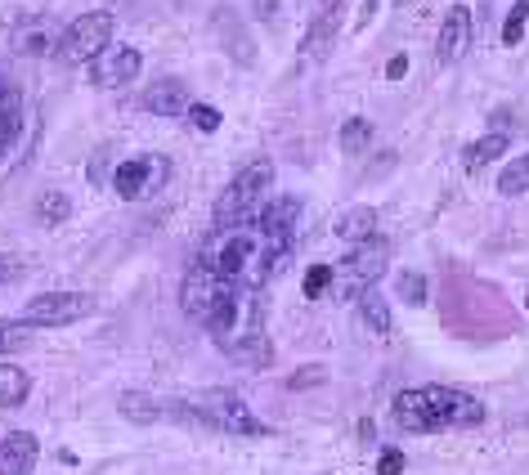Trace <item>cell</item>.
<instances>
[{"mask_svg": "<svg viewBox=\"0 0 529 475\" xmlns=\"http://www.w3.org/2000/svg\"><path fill=\"white\" fill-rule=\"evenodd\" d=\"M395 422L413 435L458 431V426L485 422V404L453 386H413V390H399L395 395Z\"/></svg>", "mask_w": 529, "mask_h": 475, "instance_id": "obj_1", "label": "cell"}, {"mask_svg": "<svg viewBox=\"0 0 529 475\" xmlns=\"http://www.w3.org/2000/svg\"><path fill=\"white\" fill-rule=\"evenodd\" d=\"M202 265L229 287H261V278L278 265V256L269 251L261 229L238 225V229H216V238L202 251Z\"/></svg>", "mask_w": 529, "mask_h": 475, "instance_id": "obj_2", "label": "cell"}, {"mask_svg": "<svg viewBox=\"0 0 529 475\" xmlns=\"http://www.w3.org/2000/svg\"><path fill=\"white\" fill-rule=\"evenodd\" d=\"M202 328L211 332V341H216L225 355L234 346H243V341L265 337V310H261L256 287H225V292L216 296V305H211V314L202 319Z\"/></svg>", "mask_w": 529, "mask_h": 475, "instance_id": "obj_3", "label": "cell"}, {"mask_svg": "<svg viewBox=\"0 0 529 475\" xmlns=\"http://www.w3.org/2000/svg\"><path fill=\"white\" fill-rule=\"evenodd\" d=\"M269 184H274V162H269V157H256L252 166H243V171H238L234 180L220 189V198H216V211H211L216 229L256 225V220H261Z\"/></svg>", "mask_w": 529, "mask_h": 475, "instance_id": "obj_4", "label": "cell"}, {"mask_svg": "<svg viewBox=\"0 0 529 475\" xmlns=\"http://www.w3.org/2000/svg\"><path fill=\"white\" fill-rule=\"evenodd\" d=\"M386 265H391V242L382 234H373V238L355 242L341 265H332V287H337L341 301H355V296H364L386 274Z\"/></svg>", "mask_w": 529, "mask_h": 475, "instance_id": "obj_5", "label": "cell"}, {"mask_svg": "<svg viewBox=\"0 0 529 475\" xmlns=\"http://www.w3.org/2000/svg\"><path fill=\"white\" fill-rule=\"evenodd\" d=\"M113 32H117V18L113 9H95V14H81L77 23L63 32V45H59V59L63 63H90L113 45Z\"/></svg>", "mask_w": 529, "mask_h": 475, "instance_id": "obj_6", "label": "cell"}, {"mask_svg": "<svg viewBox=\"0 0 529 475\" xmlns=\"http://www.w3.org/2000/svg\"><path fill=\"white\" fill-rule=\"evenodd\" d=\"M189 404L202 422L220 426V431H234V435H261L265 431V426L256 422V413L234 395V390H202V395L189 399Z\"/></svg>", "mask_w": 529, "mask_h": 475, "instance_id": "obj_7", "label": "cell"}, {"mask_svg": "<svg viewBox=\"0 0 529 475\" xmlns=\"http://www.w3.org/2000/svg\"><path fill=\"white\" fill-rule=\"evenodd\" d=\"M95 310V296L86 292H41L27 301L23 319L36 323V328H63V323H77Z\"/></svg>", "mask_w": 529, "mask_h": 475, "instance_id": "obj_8", "label": "cell"}, {"mask_svg": "<svg viewBox=\"0 0 529 475\" xmlns=\"http://www.w3.org/2000/svg\"><path fill=\"white\" fill-rule=\"evenodd\" d=\"M296 220H301V198H274V202H265V207H261V220H256V229L265 234L269 251H274L278 260L292 251Z\"/></svg>", "mask_w": 529, "mask_h": 475, "instance_id": "obj_9", "label": "cell"}, {"mask_svg": "<svg viewBox=\"0 0 529 475\" xmlns=\"http://www.w3.org/2000/svg\"><path fill=\"white\" fill-rule=\"evenodd\" d=\"M144 68L135 45H108L99 59H90V86L99 90H117V86H131Z\"/></svg>", "mask_w": 529, "mask_h": 475, "instance_id": "obj_10", "label": "cell"}, {"mask_svg": "<svg viewBox=\"0 0 529 475\" xmlns=\"http://www.w3.org/2000/svg\"><path fill=\"white\" fill-rule=\"evenodd\" d=\"M229 283H220L216 274H211L202 260H193V269L184 274V283H180V305H184V314H189L193 323H202L211 314V305H216V296L225 292Z\"/></svg>", "mask_w": 529, "mask_h": 475, "instance_id": "obj_11", "label": "cell"}, {"mask_svg": "<svg viewBox=\"0 0 529 475\" xmlns=\"http://www.w3.org/2000/svg\"><path fill=\"white\" fill-rule=\"evenodd\" d=\"M162 180H166V157H131V162L117 166L113 189L122 193L126 202H135V198H144V193H153Z\"/></svg>", "mask_w": 529, "mask_h": 475, "instance_id": "obj_12", "label": "cell"}, {"mask_svg": "<svg viewBox=\"0 0 529 475\" xmlns=\"http://www.w3.org/2000/svg\"><path fill=\"white\" fill-rule=\"evenodd\" d=\"M467 45H471V9L449 5V14L440 23V36H435V59L449 68V63H458L467 54Z\"/></svg>", "mask_w": 529, "mask_h": 475, "instance_id": "obj_13", "label": "cell"}, {"mask_svg": "<svg viewBox=\"0 0 529 475\" xmlns=\"http://www.w3.org/2000/svg\"><path fill=\"white\" fill-rule=\"evenodd\" d=\"M139 108L153 117H180V113H189V90H184V81L162 77L139 95Z\"/></svg>", "mask_w": 529, "mask_h": 475, "instance_id": "obj_14", "label": "cell"}, {"mask_svg": "<svg viewBox=\"0 0 529 475\" xmlns=\"http://www.w3.org/2000/svg\"><path fill=\"white\" fill-rule=\"evenodd\" d=\"M36 453H41L36 435H27V431L5 435V440H0V475H32Z\"/></svg>", "mask_w": 529, "mask_h": 475, "instance_id": "obj_15", "label": "cell"}, {"mask_svg": "<svg viewBox=\"0 0 529 475\" xmlns=\"http://www.w3.org/2000/svg\"><path fill=\"white\" fill-rule=\"evenodd\" d=\"M216 27H220V41H225L229 59H234L238 68H252V63H256V45L243 36V23H238V9L234 5H220L216 9Z\"/></svg>", "mask_w": 529, "mask_h": 475, "instance_id": "obj_16", "label": "cell"}, {"mask_svg": "<svg viewBox=\"0 0 529 475\" xmlns=\"http://www.w3.org/2000/svg\"><path fill=\"white\" fill-rule=\"evenodd\" d=\"M341 18H346V0H328V9H323V18L314 23V32L305 36V45H301V59L305 63H314L319 54H328V45L337 41V27H341Z\"/></svg>", "mask_w": 529, "mask_h": 475, "instance_id": "obj_17", "label": "cell"}, {"mask_svg": "<svg viewBox=\"0 0 529 475\" xmlns=\"http://www.w3.org/2000/svg\"><path fill=\"white\" fill-rule=\"evenodd\" d=\"M346 247H355V242H364V238H373L377 234V211L373 207H350L346 216L337 220V229H332Z\"/></svg>", "mask_w": 529, "mask_h": 475, "instance_id": "obj_18", "label": "cell"}, {"mask_svg": "<svg viewBox=\"0 0 529 475\" xmlns=\"http://www.w3.org/2000/svg\"><path fill=\"white\" fill-rule=\"evenodd\" d=\"M507 130H489V135H480L476 144H467V153H462V166L467 171H480V166H489V162H498V157L507 153Z\"/></svg>", "mask_w": 529, "mask_h": 475, "instance_id": "obj_19", "label": "cell"}, {"mask_svg": "<svg viewBox=\"0 0 529 475\" xmlns=\"http://www.w3.org/2000/svg\"><path fill=\"white\" fill-rule=\"evenodd\" d=\"M117 408H122V417H131V422L148 426V422H162L166 417V404L157 395H144V390H126L122 399H117Z\"/></svg>", "mask_w": 529, "mask_h": 475, "instance_id": "obj_20", "label": "cell"}, {"mask_svg": "<svg viewBox=\"0 0 529 475\" xmlns=\"http://www.w3.org/2000/svg\"><path fill=\"white\" fill-rule=\"evenodd\" d=\"M32 395V377L18 363H0V408H18Z\"/></svg>", "mask_w": 529, "mask_h": 475, "instance_id": "obj_21", "label": "cell"}, {"mask_svg": "<svg viewBox=\"0 0 529 475\" xmlns=\"http://www.w3.org/2000/svg\"><path fill=\"white\" fill-rule=\"evenodd\" d=\"M359 319H364L368 328L377 332V337H386V332L395 328V319H391V305H386V296L377 292V287H368V292L359 296Z\"/></svg>", "mask_w": 529, "mask_h": 475, "instance_id": "obj_22", "label": "cell"}, {"mask_svg": "<svg viewBox=\"0 0 529 475\" xmlns=\"http://www.w3.org/2000/svg\"><path fill=\"white\" fill-rule=\"evenodd\" d=\"M337 144H341V153H346V157H359L368 144H373V121H368V117H346V121H341Z\"/></svg>", "mask_w": 529, "mask_h": 475, "instance_id": "obj_23", "label": "cell"}, {"mask_svg": "<svg viewBox=\"0 0 529 475\" xmlns=\"http://www.w3.org/2000/svg\"><path fill=\"white\" fill-rule=\"evenodd\" d=\"M32 341H36V323H27V319H0V355L27 350Z\"/></svg>", "mask_w": 529, "mask_h": 475, "instance_id": "obj_24", "label": "cell"}, {"mask_svg": "<svg viewBox=\"0 0 529 475\" xmlns=\"http://www.w3.org/2000/svg\"><path fill=\"white\" fill-rule=\"evenodd\" d=\"M498 193H503V198H525L529 193V153H521L516 162L503 166V175H498Z\"/></svg>", "mask_w": 529, "mask_h": 475, "instance_id": "obj_25", "label": "cell"}, {"mask_svg": "<svg viewBox=\"0 0 529 475\" xmlns=\"http://www.w3.org/2000/svg\"><path fill=\"white\" fill-rule=\"evenodd\" d=\"M229 359H234L238 368H269L274 350H269V337H252V341H243V346L229 350Z\"/></svg>", "mask_w": 529, "mask_h": 475, "instance_id": "obj_26", "label": "cell"}, {"mask_svg": "<svg viewBox=\"0 0 529 475\" xmlns=\"http://www.w3.org/2000/svg\"><path fill=\"white\" fill-rule=\"evenodd\" d=\"M68 216H72V198H68V193H59V189L41 193V202H36V220H41V225H63Z\"/></svg>", "mask_w": 529, "mask_h": 475, "instance_id": "obj_27", "label": "cell"}, {"mask_svg": "<svg viewBox=\"0 0 529 475\" xmlns=\"http://www.w3.org/2000/svg\"><path fill=\"white\" fill-rule=\"evenodd\" d=\"M14 50L18 54H45L50 50V23H23L14 32Z\"/></svg>", "mask_w": 529, "mask_h": 475, "instance_id": "obj_28", "label": "cell"}, {"mask_svg": "<svg viewBox=\"0 0 529 475\" xmlns=\"http://www.w3.org/2000/svg\"><path fill=\"white\" fill-rule=\"evenodd\" d=\"M399 301H404L408 310H422L426 305V274L404 269V274H399Z\"/></svg>", "mask_w": 529, "mask_h": 475, "instance_id": "obj_29", "label": "cell"}, {"mask_svg": "<svg viewBox=\"0 0 529 475\" xmlns=\"http://www.w3.org/2000/svg\"><path fill=\"white\" fill-rule=\"evenodd\" d=\"M18 135H23V108H9V113H0V162L18 144Z\"/></svg>", "mask_w": 529, "mask_h": 475, "instance_id": "obj_30", "label": "cell"}, {"mask_svg": "<svg viewBox=\"0 0 529 475\" xmlns=\"http://www.w3.org/2000/svg\"><path fill=\"white\" fill-rule=\"evenodd\" d=\"M525 23H529V0H516L512 14H507V23H503V45H521Z\"/></svg>", "mask_w": 529, "mask_h": 475, "instance_id": "obj_31", "label": "cell"}, {"mask_svg": "<svg viewBox=\"0 0 529 475\" xmlns=\"http://www.w3.org/2000/svg\"><path fill=\"white\" fill-rule=\"evenodd\" d=\"M328 287H332V265H310V269H305V278H301V292L310 296V301H314V296H323V292H328Z\"/></svg>", "mask_w": 529, "mask_h": 475, "instance_id": "obj_32", "label": "cell"}, {"mask_svg": "<svg viewBox=\"0 0 529 475\" xmlns=\"http://www.w3.org/2000/svg\"><path fill=\"white\" fill-rule=\"evenodd\" d=\"M323 381H328V368L323 363H305V368H296L287 377V390H310V386H323Z\"/></svg>", "mask_w": 529, "mask_h": 475, "instance_id": "obj_33", "label": "cell"}, {"mask_svg": "<svg viewBox=\"0 0 529 475\" xmlns=\"http://www.w3.org/2000/svg\"><path fill=\"white\" fill-rule=\"evenodd\" d=\"M189 121H193V130H202V135H216L220 130V108H211V104H189Z\"/></svg>", "mask_w": 529, "mask_h": 475, "instance_id": "obj_34", "label": "cell"}, {"mask_svg": "<svg viewBox=\"0 0 529 475\" xmlns=\"http://www.w3.org/2000/svg\"><path fill=\"white\" fill-rule=\"evenodd\" d=\"M27 265H32L27 256H14V251H5V256H0V283H14V278H23Z\"/></svg>", "mask_w": 529, "mask_h": 475, "instance_id": "obj_35", "label": "cell"}, {"mask_svg": "<svg viewBox=\"0 0 529 475\" xmlns=\"http://www.w3.org/2000/svg\"><path fill=\"white\" fill-rule=\"evenodd\" d=\"M399 471H404V453L386 449L382 458H377V475H399Z\"/></svg>", "mask_w": 529, "mask_h": 475, "instance_id": "obj_36", "label": "cell"}, {"mask_svg": "<svg viewBox=\"0 0 529 475\" xmlns=\"http://www.w3.org/2000/svg\"><path fill=\"white\" fill-rule=\"evenodd\" d=\"M386 77H391V81H399V77H408V59H404V54H395V59H391V63H386Z\"/></svg>", "mask_w": 529, "mask_h": 475, "instance_id": "obj_37", "label": "cell"}, {"mask_svg": "<svg viewBox=\"0 0 529 475\" xmlns=\"http://www.w3.org/2000/svg\"><path fill=\"white\" fill-rule=\"evenodd\" d=\"M525 310H529V292H525Z\"/></svg>", "mask_w": 529, "mask_h": 475, "instance_id": "obj_38", "label": "cell"}, {"mask_svg": "<svg viewBox=\"0 0 529 475\" xmlns=\"http://www.w3.org/2000/svg\"><path fill=\"white\" fill-rule=\"evenodd\" d=\"M171 5H184V0H171Z\"/></svg>", "mask_w": 529, "mask_h": 475, "instance_id": "obj_39", "label": "cell"}, {"mask_svg": "<svg viewBox=\"0 0 529 475\" xmlns=\"http://www.w3.org/2000/svg\"><path fill=\"white\" fill-rule=\"evenodd\" d=\"M122 5H126V0H122Z\"/></svg>", "mask_w": 529, "mask_h": 475, "instance_id": "obj_40", "label": "cell"}]
</instances>
